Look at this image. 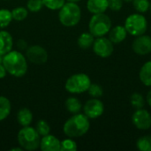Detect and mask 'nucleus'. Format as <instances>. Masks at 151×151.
<instances>
[{
	"mask_svg": "<svg viewBox=\"0 0 151 151\" xmlns=\"http://www.w3.org/2000/svg\"><path fill=\"white\" fill-rule=\"evenodd\" d=\"M2 64L5 67L7 73L16 78L24 76L28 68L26 56L21 52L13 50L3 56Z\"/></svg>",
	"mask_w": 151,
	"mask_h": 151,
	"instance_id": "obj_1",
	"label": "nucleus"
},
{
	"mask_svg": "<svg viewBox=\"0 0 151 151\" xmlns=\"http://www.w3.org/2000/svg\"><path fill=\"white\" fill-rule=\"evenodd\" d=\"M90 128L89 119L83 113L73 114L63 126L64 134L69 138H80L85 135Z\"/></svg>",
	"mask_w": 151,
	"mask_h": 151,
	"instance_id": "obj_2",
	"label": "nucleus"
},
{
	"mask_svg": "<svg viewBox=\"0 0 151 151\" xmlns=\"http://www.w3.org/2000/svg\"><path fill=\"white\" fill-rule=\"evenodd\" d=\"M81 19V10L77 3L65 2L58 10L59 22L66 27H72L79 24Z\"/></svg>",
	"mask_w": 151,
	"mask_h": 151,
	"instance_id": "obj_3",
	"label": "nucleus"
},
{
	"mask_svg": "<svg viewBox=\"0 0 151 151\" xmlns=\"http://www.w3.org/2000/svg\"><path fill=\"white\" fill-rule=\"evenodd\" d=\"M18 145L22 148L23 150L34 151L40 147L41 136L37 133L35 127L30 126L22 127L17 135Z\"/></svg>",
	"mask_w": 151,
	"mask_h": 151,
	"instance_id": "obj_4",
	"label": "nucleus"
},
{
	"mask_svg": "<svg viewBox=\"0 0 151 151\" xmlns=\"http://www.w3.org/2000/svg\"><path fill=\"white\" fill-rule=\"evenodd\" d=\"M111 28V20L110 17L104 13L93 14L88 22V30L95 37L104 36Z\"/></svg>",
	"mask_w": 151,
	"mask_h": 151,
	"instance_id": "obj_5",
	"label": "nucleus"
},
{
	"mask_svg": "<svg viewBox=\"0 0 151 151\" xmlns=\"http://www.w3.org/2000/svg\"><path fill=\"white\" fill-rule=\"evenodd\" d=\"M91 84L89 76L83 73L71 75L65 83V88L70 94H81L87 92Z\"/></svg>",
	"mask_w": 151,
	"mask_h": 151,
	"instance_id": "obj_6",
	"label": "nucleus"
},
{
	"mask_svg": "<svg viewBox=\"0 0 151 151\" xmlns=\"http://www.w3.org/2000/svg\"><path fill=\"white\" fill-rule=\"evenodd\" d=\"M124 27H126L127 34L136 37L145 34L148 28V21L142 14L139 12L133 13L126 19Z\"/></svg>",
	"mask_w": 151,
	"mask_h": 151,
	"instance_id": "obj_7",
	"label": "nucleus"
},
{
	"mask_svg": "<svg viewBox=\"0 0 151 151\" xmlns=\"http://www.w3.org/2000/svg\"><path fill=\"white\" fill-rule=\"evenodd\" d=\"M92 48L94 53L103 58H106L111 56L114 50L112 42L104 36L96 37L94 41Z\"/></svg>",
	"mask_w": 151,
	"mask_h": 151,
	"instance_id": "obj_8",
	"label": "nucleus"
},
{
	"mask_svg": "<svg viewBox=\"0 0 151 151\" xmlns=\"http://www.w3.org/2000/svg\"><path fill=\"white\" fill-rule=\"evenodd\" d=\"M27 59L35 65H43L47 62L49 55L47 50L41 45H31L26 50Z\"/></svg>",
	"mask_w": 151,
	"mask_h": 151,
	"instance_id": "obj_9",
	"label": "nucleus"
},
{
	"mask_svg": "<svg viewBox=\"0 0 151 151\" xmlns=\"http://www.w3.org/2000/svg\"><path fill=\"white\" fill-rule=\"evenodd\" d=\"M104 111V105L98 98L88 100L83 106V112L89 119H96L101 117Z\"/></svg>",
	"mask_w": 151,
	"mask_h": 151,
	"instance_id": "obj_10",
	"label": "nucleus"
},
{
	"mask_svg": "<svg viewBox=\"0 0 151 151\" xmlns=\"http://www.w3.org/2000/svg\"><path fill=\"white\" fill-rule=\"evenodd\" d=\"M134 126L139 130H148L151 127V114L145 109L136 110L132 116Z\"/></svg>",
	"mask_w": 151,
	"mask_h": 151,
	"instance_id": "obj_11",
	"label": "nucleus"
},
{
	"mask_svg": "<svg viewBox=\"0 0 151 151\" xmlns=\"http://www.w3.org/2000/svg\"><path fill=\"white\" fill-rule=\"evenodd\" d=\"M134 53L140 56H145L151 52V37L145 34L136 36L132 44Z\"/></svg>",
	"mask_w": 151,
	"mask_h": 151,
	"instance_id": "obj_12",
	"label": "nucleus"
},
{
	"mask_svg": "<svg viewBox=\"0 0 151 151\" xmlns=\"http://www.w3.org/2000/svg\"><path fill=\"white\" fill-rule=\"evenodd\" d=\"M39 149L42 151H60V141L56 136L49 134L41 137Z\"/></svg>",
	"mask_w": 151,
	"mask_h": 151,
	"instance_id": "obj_13",
	"label": "nucleus"
},
{
	"mask_svg": "<svg viewBox=\"0 0 151 151\" xmlns=\"http://www.w3.org/2000/svg\"><path fill=\"white\" fill-rule=\"evenodd\" d=\"M13 48V38L12 35L4 30L0 31V55L4 56Z\"/></svg>",
	"mask_w": 151,
	"mask_h": 151,
	"instance_id": "obj_14",
	"label": "nucleus"
},
{
	"mask_svg": "<svg viewBox=\"0 0 151 151\" xmlns=\"http://www.w3.org/2000/svg\"><path fill=\"white\" fill-rule=\"evenodd\" d=\"M109 39L112 43H120L126 40L127 35V31L124 26H116L109 31Z\"/></svg>",
	"mask_w": 151,
	"mask_h": 151,
	"instance_id": "obj_15",
	"label": "nucleus"
},
{
	"mask_svg": "<svg viewBox=\"0 0 151 151\" xmlns=\"http://www.w3.org/2000/svg\"><path fill=\"white\" fill-rule=\"evenodd\" d=\"M108 8V0H88L87 2V9L92 14L104 13Z\"/></svg>",
	"mask_w": 151,
	"mask_h": 151,
	"instance_id": "obj_16",
	"label": "nucleus"
},
{
	"mask_svg": "<svg viewBox=\"0 0 151 151\" xmlns=\"http://www.w3.org/2000/svg\"><path fill=\"white\" fill-rule=\"evenodd\" d=\"M17 121L21 127L30 126L33 121V113L27 108H21L17 113Z\"/></svg>",
	"mask_w": 151,
	"mask_h": 151,
	"instance_id": "obj_17",
	"label": "nucleus"
},
{
	"mask_svg": "<svg viewBox=\"0 0 151 151\" xmlns=\"http://www.w3.org/2000/svg\"><path fill=\"white\" fill-rule=\"evenodd\" d=\"M95 39H96V37L90 32H85L79 35L77 43L81 49L87 50V49H89L92 47Z\"/></svg>",
	"mask_w": 151,
	"mask_h": 151,
	"instance_id": "obj_18",
	"label": "nucleus"
},
{
	"mask_svg": "<svg viewBox=\"0 0 151 151\" xmlns=\"http://www.w3.org/2000/svg\"><path fill=\"white\" fill-rule=\"evenodd\" d=\"M139 78L142 83L147 87H151V61L146 62L141 68Z\"/></svg>",
	"mask_w": 151,
	"mask_h": 151,
	"instance_id": "obj_19",
	"label": "nucleus"
},
{
	"mask_svg": "<svg viewBox=\"0 0 151 151\" xmlns=\"http://www.w3.org/2000/svg\"><path fill=\"white\" fill-rule=\"evenodd\" d=\"M65 107L66 111L72 114H76L79 113L81 109H82V104L81 101L74 96H70L68 97L65 102Z\"/></svg>",
	"mask_w": 151,
	"mask_h": 151,
	"instance_id": "obj_20",
	"label": "nucleus"
},
{
	"mask_svg": "<svg viewBox=\"0 0 151 151\" xmlns=\"http://www.w3.org/2000/svg\"><path fill=\"white\" fill-rule=\"evenodd\" d=\"M11 110L12 104L10 100L4 96H0V121H3L9 117Z\"/></svg>",
	"mask_w": 151,
	"mask_h": 151,
	"instance_id": "obj_21",
	"label": "nucleus"
},
{
	"mask_svg": "<svg viewBox=\"0 0 151 151\" xmlns=\"http://www.w3.org/2000/svg\"><path fill=\"white\" fill-rule=\"evenodd\" d=\"M11 12H12V19H14L16 21H22L25 19H27V17L28 15L27 8V7H23V6L15 7Z\"/></svg>",
	"mask_w": 151,
	"mask_h": 151,
	"instance_id": "obj_22",
	"label": "nucleus"
},
{
	"mask_svg": "<svg viewBox=\"0 0 151 151\" xmlns=\"http://www.w3.org/2000/svg\"><path fill=\"white\" fill-rule=\"evenodd\" d=\"M12 12L7 9H0V28H5L7 27L10 23L12 21Z\"/></svg>",
	"mask_w": 151,
	"mask_h": 151,
	"instance_id": "obj_23",
	"label": "nucleus"
},
{
	"mask_svg": "<svg viewBox=\"0 0 151 151\" xmlns=\"http://www.w3.org/2000/svg\"><path fill=\"white\" fill-rule=\"evenodd\" d=\"M136 147L141 151H151V136H142L137 140Z\"/></svg>",
	"mask_w": 151,
	"mask_h": 151,
	"instance_id": "obj_24",
	"label": "nucleus"
},
{
	"mask_svg": "<svg viewBox=\"0 0 151 151\" xmlns=\"http://www.w3.org/2000/svg\"><path fill=\"white\" fill-rule=\"evenodd\" d=\"M130 103L132 104V106L138 110V109H142L144 107L145 105V99L142 96V94L140 93H134L131 97H130Z\"/></svg>",
	"mask_w": 151,
	"mask_h": 151,
	"instance_id": "obj_25",
	"label": "nucleus"
},
{
	"mask_svg": "<svg viewBox=\"0 0 151 151\" xmlns=\"http://www.w3.org/2000/svg\"><path fill=\"white\" fill-rule=\"evenodd\" d=\"M77 150V143L73 138L68 137L60 142V151H76Z\"/></svg>",
	"mask_w": 151,
	"mask_h": 151,
	"instance_id": "obj_26",
	"label": "nucleus"
},
{
	"mask_svg": "<svg viewBox=\"0 0 151 151\" xmlns=\"http://www.w3.org/2000/svg\"><path fill=\"white\" fill-rule=\"evenodd\" d=\"M132 2L134 8L139 13H144L150 10V0H133Z\"/></svg>",
	"mask_w": 151,
	"mask_h": 151,
	"instance_id": "obj_27",
	"label": "nucleus"
},
{
	"mask_svg": "<svg viewBox=\"0 0 151 151\" xmlns=\"http://www.w3.org/2000/svg\"><path fill=\"white\" fill-rule=\"evenodd\" d=\"M35 130L40 134V136L42 137L50 133V127L46 120L41 119V120L37 121V123L35 125Z\"/></svg>",
	"mask_w": 151,
	"mask_h": 151,
	"instance_id": "obj_28",
	"label": "nucleus"
},
{
	"mask_svg": "<svg viewBox=\"0 0 151 151\" xmlns=\"http://www.w3.org/2000/svg\"><path fill=\"white\" fill-rule=\"evenodd\" d=\"M65 1L66 0H42V3L43 6L46 8L51 11H57L65 4Z\"/></svg>",
	"mask_w": 151,
	"mask_h": 151,
	"instance_id": "obj_29",
	"label": "nucleus"
},
{
	"mask_svg": "<svg viewBox=\"0 0 151 151\" xmlns=\"http://www.w3.org/2000/svg\"><path fill=\"white\" fill-rule=\"evenodd\" d=\"M88 95L92 98H99L103 96L104 95L103 88L99 84H96V83H91L88 89Z\"/></svg>",
	"mask_w": 151,
	"mask_h": 151,
	"instance_id": "obj_30",
	"label": "nucleus"
},
{
	"mask_svg": "<svg viewBox=\"0 0 151 151\" xmlns=\"http://www.w3.org/2000/svg\"><path fill=\"white\" fill-rule=\"evenodd\" d=\"M43 7L42 0H27V8L28 12H38Z\"/></svg>",
	"mask_w": 151,
	"mask_h": 151,
	"instance_id": "obj_31",
	"label": "nucleus"
},
{
	"mask_svg": "<svg viewBox=\"0 0 151 151\" xmlns=\"http://www.w3.org/2000/svg\"><path fill=\"white\" fill-rule=\"evenodd\" d=\"M123 0H108V7L113 12H119L123 7Z\"/></svg>",
	"mask_w": 151,
	"mask_h": 151,
	"instance_id": "obj_32",
	"label": "nucleus"
},
{
	"mask_svg": "<svg viewBox=\"0 0 151 151\" xmlns=\"http://www.w3.org/2000/svg\"><path fill=\"white\" fill-rule=\"evenodd\" d=\"M16 45H17V47H18L19 50H25V49L27 48V42H25V40H23V39L18 40Z\"/></svg>",
	"mask_w": 151,
	"mask_h": 151,
	"instance_id": "obj_33",
	"label": "nucleus"
},
{
	"mask_svg": "<svg viewBox=\"0 0 151 151\" xmlns=\"http://www.w3.org/2000/svg\"><path fill=\"white\" fill-rule=\"evenodd\" d=\"M7 74V71L3 64L0 65V79H4Z\"/></svg>",
	"mask_w": 151,
	"mask_h": 151,
	"instance_id": "obj_34",
	"label": "nucleus"
},
{
	"mask_svg": "<svg viewBox=\"0 0 151 151\" xmlns=\"http://www.w3.org/2000/svg\"><path fill=\"white\" fill-rule=\"evenodd\" d=\"M146 102L148 103V104L151 107V89L149 91V93L147 94V97H146Z\"/></svg>",
	"mask_w": 151,
	"mask_h": 151,
	"instance_id": "obj_35",
	"label": "nucleus"
},
{
	"mask_svg": "<svg viewBox=\"0 0 151 151\" xmlns=\"http://www.w3.org/2000/svg\"><path fill=\"white\" fill-rule=\"evenodd\" d=\"M10 150L11 151H22L23 150H22V148H21L20 146H19L18 148H12V149H11Z\"/></svg>",
	"mask_w": 151,
	"mask_h": 151,
	"instance_id": "obj_36",
	"label": "nucleus"
},
{
	"mask_svg": "<svg viewBox=\"0 0 151 151\" xmlns=\"http://www.w3.org/2000/svg\"><path fill=\"white\" fill-rule=\"evenodd\" d=\"M67 2H73V3H78V2H80V1H81V0H66Z\"/></svg>",
	"mask_w": 151,
	"mask_h": 151,
	"instance_id": "obj_37",
	"label": "nucleus"
},
{
	"mask_svg": "<svg viewBox=\"0 0 151 151\" xmlns=\"http://www.w3.org/2000/svg\"><path fill=\"white\" fill-rule=\"evenodd\" d=\"M2 62H3V56L0 55V65L2 64Z\"/></svg>",
	"mask_w": 151,
	"mask_h": 151,
	"instance_id": "obj_38",
	"label": "nucleus"
},
{
	"mask_svg": "<svg viewBox=\"0 0 151 151\" xmlns=\"http://www.w3.org/2000/svg\"><path fill=\"white\" fill-rule=\"evenodd\" d=\"M124 2H126V3H129V2H132L133 0H123Z\"/></svg>",
	"mask_w": 151,
	"mask_h": 151,
	"instance_id": "obj_39",
	"label": "nucleus"
},
{
	"mask_svg": "<svg viewBox=\"0 0 151 151\" xmlns=\"http://www.w3.org/2000/svg\"><path fill=\"white\" fill-rule=\"evenodd\" d=\"M150 12H151V1H150Z\"/></svg>",
	"mask_w": 151,
	"mask_h": 151,
	"instance_id": "obj_40",
	"label": "nucleus"
},
{
	"mask_svg": "<svg viewBox=\"0 0 151 151\" xmlns=\"http://www.w3.org/2000/svg\"><path fill=\"white\" fill-rule=\"evenodd\" d=\"M150 30H151V28H150Z\"/></svg>",
	"mask_w": 151,
	"mask_h": 151,
	"instance_id": "obj_41",
	"label": "nucleus"
}]
</instances>
